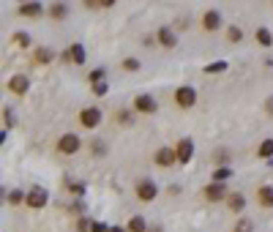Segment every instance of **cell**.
Segmentation results:
<instances>
[{
  "label": "cell",
  "instance_id": "obj_1",
  "mask_svg": "<svg viewBox=\"0 0 273 232\" xmlns=\"http://www.w3.org/2000/svg\"><path fill=\"white\" fill-rule=\"evenodd\" d=\"M55 148H58V153H63V156H74V153H79V148H82V139L69 131V134H61V137H58Z\"/></svg>",
  "mask_w": 273,
  "mask_h": 232
},
{
  "label": "cell",
  "instance_id": "obj_2",
  "mask_svg": "<svg viewBox=\"0 0 273 232\" xmlns=\"http://www.w3.org/2000/svg\"><path fill=\"white\" fill-rule=\"evenodd\" d=\"M175 104L181 109H191L197 104V90L191 88V85H181V88L175 90Z\"/></svg>",
  "mask_w": 273,
  "mask_h": 232
},
{
  "label": "cell",
  "instance_id": "obj_3",
  "mask_svg": "<svg viewBox=\"0 0 273 232\" xmlns=\"http://www.w3.org/2000/svg\"><path fill=\"white\" fill-rule=\"evenodd\" d=\"M46 202H49V194H46V189H41V186H33L28 191V200H25V205L30 210H41V208H46Z\"/></svg>",
  "mask_w": 273,
  "mask_h": 232
},
{
  "label": "cell",
  "instance_id": "obj_4",
  "mask_svg": "<svg viewBox=\"0 0 273 232\" xmlns=\"http://www.w3.org/2000/svg\"><path fill=\"white\" fill-rule=\"evenodd\" d=\"M101 121H104V115H101V109H98V107H85L82 112H79V123H82V129H96Z\"/></svg>",
  "mask_w": 273,
  "mask_h": 232
},
{
  "label": "cell",
  "instance_id": "obj_5",
  "mask_svg": "<svg viewBox=\"0 0 273 232\" xmlns=\"http://www.w3.org/2000/svg\"><path fill=\"white\" fill-rule=\"evenodd\" d=\"M202 197H205V200H208V202H222V200H227V186H224V183H208V186H205V189H202Z\"/></svg>",
  "mask_w": 273,
  "mask_h": 232
},
{
  "label": "cell",
  "instance_id": "obj_6",
  "mask_svg": "<svg viewBox=\"0 0 273 232\" xmlns=\"http://www.w3.org/2000/svg\"><path fill=\"white\" fill-rule=\"evenodd\" d=\"M175 153H178V164H189L191 158H194V142H191L189 137L178 139V145H175Z\"/></svg>",
  "mask_w": 273,
  "mask_h": 232
},
{
  "label": "cell",
  "instance_id": "obj_7",
  "mask_svg": "<svg viewBox=\"0 0 273 232\" xmlns=\"http://www.w3.org/2000/svg\"><path fill=\"white\" fill-rule=\"evenodd\" d=\"M153 161H156V167H161V169H170L172 164L178 161V153L172 148H158L156 153H153Z\"/></svg>",
  "mask_w": 273,
  "mask_h": 232
},
{
  "label": "cell",
  "instance_id": "obj_8",
  "mask_svg": "<svg viewBox=\"0 0 273 232\" xmlns=\"http://www.w3.org/2000/svg\"><path fill=\"white\" fill-rule=\"evenodd\" d=\"M6 88L14 93V96H25V93L30 90V79L25 74H11V79L6 82Z\"/></svg>",
  "mask_w": 273,
  "mask_h": 232
},
{
  "label": "cell",
  "instance_id": "obj_9",
  "mask_svg": "<svg viewBox=\"0 0 273 232\" xmlns=\"http://www.w3.org/2000/svg\"><path fill=\"white\" fill-rule=\"evenodd\" d=\"M158 109V101L148 93H142V96L134 98V112H142V115H153V112Z\"/></svg>",
  "mask_w": 273,
  "mask_h": 232
},
{
  "label": "cell",
  "instance_id": "obj_10",
  "mask_svg": "<svg viewBox=\"0 0 273 232\" xmlns=\"http://www.w3.org/2000/svg\"><path fill=\"white\" fill-rule=\"evenodd\" d=\"M137 197L142 202H153L158 197V186L153 183V181H139L137 183Z\"/></svg>",
  "mask_w": 273,
  "mask_h": 232
},
{
  "label": "cell",
  "instance_id": "obj_11",
  "mask_svg": "<svg viewBox=\"0 0 273 232\" xmlns=\"http://www.w3.org/2000/svg\"><path fill=\"white\" fill-rule=\"evenodd\" d=\"M156 41L164 46V49H172V46H178V33L172 28H158L156 33Z\"/></svg>",
  "mask_w": 273,
  "mask_h": 232
},
{
  "label": "cell",
  "instance_id": "obj_12",
  "mask_svg": "<svg viewBox=\"0 0 273 232\" xmlns=\"http://www.w3.org/2000/svg\"><path fill=\"white\" fill-rule=\"evenodd\" d=\"M202 28L208 30V33H213V30H219V28H222V14H219L216 9L205 11V14H202Z\"/></svg>",
  "mask_w": 273,
  "mask_h": 232
},
{
  "label": "cell",
  "instance_id": "obj_13",
  "mask_svg": "<svg viewBox=\"0 0 273 232\" xmlns=\"http://www.w3.org/2000/svg\"><path fill=\"white\" fill-rule=\"evenodd\" d=\"M66 61H69V63H77V66H82L85 63V46L82 44H71L69 46V49H66Z\"/></svg>",
  "mask_w": 273,
  "mask_h": 232
},
{
  "label": "cell",
  "instance_id": "obj_14",
  "mask_svg": "<svg viewBox=\"0 0 273 232\" xmlns=\"http://www.w3.org/2000/svg\"><path fill=\"white\" fill-rule=\"evenodd\" d=\"M257 202L262 205V208H273V186L268 183H262L257 189Z\"/></svg>",
  "mask_w": 273,
  "mask_h": 232
},
{
  "label": "cell",
  "instance_id": "obj_15",
  "mask_svg": "<svg viewBox=\"0 0 273 232\" xmlns=\"http://www.w3.org/2000/svg\"><path fill=\"white\" fill-rule=\"evenodd\" d=\"M227 208H230V213H243V210H246V197L241 194V191L230 194L227 197Z\"/></svg>",
  "mask_w": 273,
  "mask_h": 232
},
{
  "label": "cell",
  "instance_id": "obj_16",
  "mask_svg": "<svg viewBox=\"0 0 273 232\" xmlns=\"http://www.w3.org/2000/svg\"><path fill=\"white\" fill-rule=\"evenodd\" d=\"M33 61L41 63V66H46L49 61H55V52H52L49 46H36V49H33Z\"/></svg>",
  "mask_w": 273,
  "mask_h": 232
},
{
  "label": "cell",
  "instance_id": "obj_17",
  "mask_svg": "<svg viewBox=\"0 0 273 232\" xmlns=\"http://www.w3.org/2000/svg\"><path fill=\"white\" fill-rule=\"evenodd\" d=\"M17 14L19 17H41V3H19V9H17Z\"/></svg>",
  "mask_w": 273,
  "mask_h": 232
},
{
  "label": "cell",
  "instance_id": "obj_18",
  "mask_svg": "<svg viewBox=\"0 0 273 232\" xmlns=\"http://www.w3.org/2000/svg\"><path fill=\"white\" fill-rule=\"evenodd\" d=\"M49 17L61 22V19L69 17V6H66V3H52V6H49Z\"/></svg>",
  "mask_w": 273,
  "mask_h": 232
},
{
  "label": "cell",
  "instance_id": "obj_19",
  "mask_svg": "<svg viewBox=\"0 0 273 232\" xmlns=\"http://www.w3.org/2000/svg\"><path fill=\"white\" fill-rule=\"evenodd\" d=\"M129 232H148V221H145L142 216H131L129 227H126Z\"/></svg>",
  "mask_w": 273,
  "mask_h": 232
},
{
  "label": "cell",
  "instance_id": "obj_20",
  "mask_svg": "<svg viewBox=\"0 0 273 232\" xmlns=\"http://www.w3.org/2000/svg\"><path fill=\"white\" fill-rule=\"evenodd\" d=\"M232 178V167H216L213 169V183H224Z\"/></svg>",
  "mask_w": 273,
  "mask_h": 232
},
{
  "label": "cell",
  "instance_id": "obj_21",
  "mask_svg": "<svg viewBox=\"0 0 273 232\" xmlns=\"http://www.w3.org/2000/svg\"><path fill=\"white\" fill-rule=\"evenodd\" d=\"M232 232H254V221H251V218H246V216H241L235 221V227H232Z\"/></svg>",
  "mask_w": 273,
  "mask_h": 232
},
{
  "label": "cell",
  "instance_id": "obj_22",
  "mask_svg": "<svg viewBox=\"0 0 273 232\" xmlns=\"http://www.w3.org/2000/svg\"><path fill=\"white\" fill-rule=\"evenodd\" d=\"M213 161H216V167H230L232 153L230 150H216V153H213Z\"/></svg>",
  "mask_w": 273,
  "mask_h": 232
},
{
  "label": "cell",
  "instance_id": "obj_23",
  "mask_svg": "<svg viewBox=\"0 0 273 232\" xmlns=\"http://www.w3.org/2000/svg\"><path fill=\"white\" fill-rule=\"evenodd\" d=\"M254 38H257V41L262 44V46H270V44H273V33H270L268 28H257Z\"/></svg>",
  "mask_w": 273,
  "mask_h": 232
},
{
  "label": "cell",
  "instance_id": "obj_24",
  "mask_svg": "<svg viewBox=\"0 0 273 232\" xmlns=\"http://www.w3.org/2000/svg\"><path fill=\"white\" fill-rule=\"evenodd\" d=\"M259 158H273V139H262V145L257 148Z\"/></svg>",
  "mask_w": 273,
  "mask_h": 232
},
{
  "label": "cell",
  "instance_id": "obj_25",
  "mask_svg": "<svg viewBox=\"0 0 273 232\" xmlns=\"http://www.w3.org/2000/svg\"><path fill=\"white\" fill-rule=\"evenodd\" d=\"M6 200H9V205H19V202H25V200H28V194H22L19 189H11L9 194H6Z\"/></svg>",
  "mask_w": 273,
  "mask_h": 232
},
{
  "label": "cell",
  "instance_id": "obj_26",
  "mask_svg": "<svg viewBox=\"0 0 273 232\" xmlns=\"http://www.w3.org/2000/svg\"><path fill=\"white\" fill-rule=\"evenodd\" d=\"M227 38H230L232 44H238V41L243 38V30L238 28V25H230V28H227Z\"/></svg>",
  "mask_w": 273,
  "mask_h": 232
},
{
  "label": "cell",
  "instance_id": "obj_27",
  "mask_svg": "<svg viewBox=\"0 0 273 232\" xmlns=\"http://www.w3.org/2000/svg\"><path fill=\"white\" fill-rule=\"evenodd\" d=\"M222 71H227V63H224V61H219V63H210V66H205V74H222Z\"/></svg>",
  "mask_w": 273,
  "mask_h": 232
},
{
  "label": "cell",
  "instance_id": "obj_28",
  "mask_svg": "<svg viewBox=\"0 0 273 232\" xmlns=\"http://www.w3.org/2000/svg\"><path fill=\"white\" fill-rule=\"evenodd\" d=\"M115 121L121 123V126H131V112L129 109H118L115 112Z\"/></svg>",
  "mask_w": 273,
  "mask_h": 232
},
{
  "label": "cell",
  "instance_id": "obj_29",
  "mask_svg": "<svg viewBox=\"0 0 273 232\" xmlns=\"http://www.w3.org/2000/svg\"><path fill=\"white\" fill-rule=\"evenodd\" d=\"M104 77H106V71H104V69H93L90 74H88L90 85H98V82H104Z\"/></svg>",
  "mask_w": 273,
  "mask_h": 232
},
{
  "label": "cell",
  "instance_id": "obj_30",
  "mask_svg": "<svg viewBox=\"0 0 273 232\" xmlns=\"http://www.w3.org/2000/svg\"><path fill=\"white\" fill-rule=\"evenodd\" d=\"M77 232H93V221H90V218H79V221H77Z\"/></svg>",
  "mask_w": 273,
  "mask_h": 232
},
{
  "label": "cell",
  "instance_id": "obj_31",
  "mask_svg": "<svg viewBox=\"0 0 273 232\" xmlns=\"http://www.w3.org/2000/svg\"><path fill=\"white\" fill-rule=\"evenodd\" d=\"M139 66H142V63H139L137 57H126V61H123V69L126 71H139Z\"/></svg>",
  "mask_w": 273,
  "mask_h": 232
},
{
  "label": "cell",
  "instance_id": "obj_32",
  "mask_svg": "<svg viewBox=\"0 0 273 232\" xmlns=\"http://www.w3.org/2000/svg\"><path fill=\"white\" fill-rule=\"evenodd\" d=\"M14 41H17L19 46H30V38H28V33H25V30L14 33Z\"/></svg>",
  "mask_w": 273,
  "mask_h": 232
},
{
  "label": "cell",
  "instance_id": "obj_33",
  "mask_svg": "<svg viewBox=\"0 0 273 232\" xmlns=\"http://www.w3.org/2000/svg\"><path fill=\"white\" fill-rule=\"evenodd\" d=\"M90 145H93V156H104V150H106V148H104L101 139H93Z\"/></svg>",
  "mask_w": 273,
  "mask_h": 232
},
{
  "label": "cell",
  "instance_id": "obj_34",
  "mask_svg": "<svg viewBox=\"0 0 273 232\" xmlns=\"http://www.w3.org/2000/svg\"><path fill=\"white\" fill-rule=\"evenodd\" d=\"M93 88V93H96V96H104L106 93V82H98V85H90Z\"/></svg>",
  "mask_w": 273,
  "mask_h": 232
},
{
  "label": "cell",
  "instance_id": "obj_35",
  "mask_svg": "<svg viewBox=\"0 0 273 232\" xmlns=\"http://www.w3.org/2000/svg\"><path fill=\"white\" fill-rule=\"evenodd\" d=\"M93 232H110V227L101 224V221H93Z\"/></svg>",
  "mask_w": 273,
  "mask_h": 232
},
{
  "label": "cell",
  "instance_id": "obj_36",
  "mask_svg": "<svg viewBox=\"0 0 273 232\" xmlns=\"http://www.w3.org/2000/svg\"><path fill=\"white\" fill-rule=\"evenodd\" d=\"M3 118H6V126H14V112H11V109H6Z\"/></svg>",
  "mask_w": 273,
  "mask_h": 232
},
{
  "label": "cell",
  "instance_id": "obj_37",
  "mask_svg": "<svg viewBox=\"0 0 273 232\" xmlns=\"http://www.w3.org/2000/svg\"><path fill=\"white\" fill-rule=\"evenodd\" d=\"M265 112H268V115H273V96L265 98Z\"/></svg>",
  "mask_w": 273,
  "mask_h": 232
},
{
  "label": "cell",
  "instance_id": "obj_38",
  "mask_svg": "<svg viewBox=\"0 0 273 232\" xmlns=\"http://www.w3.org/2000/svg\"><path fill=\"white\" fill-rule=\"evenodd\" d=\"M82 191H85L82 183H71V194H82Z\"/></svg>",
  "mask_w": 273,
  "mask_h": 232
},
{
  "label": "cell",
  "instance_id": "obj_39",
  "mask_svg": "<svg viewBox=\"0 0 273 232\" xmlns=\"http://www.w3.org/2000/svg\"><path fill=\"white\" fill-rule=\"evenodd\" d=\"M110 232H129L126 227H110Z\"/></svg>",
  "mask_w": 273,
  "mask_h": 232
},
{
  "label": "cell",
  "instance_id": "obj_40",
  "mask_svg": "<svg viewBox=\"0 0 273 232\" xmlns=\"http://www.w3.org/2000/svg\"><path fill=\"white\" fill-rule=\"evenodd\" d=\"M148 232H164V229H161V227H150Z\"/></svg>",
  "mask_w": 273,
  "mask_h": 232
}]
</instances>
